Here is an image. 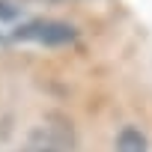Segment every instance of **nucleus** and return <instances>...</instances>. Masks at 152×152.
I'll use <instances>...</instances> for the list:
<instances>
[{"label": "nucleus", "instance_id": "f257e3e1", "mask_svg": "<svg viewBox=\"0 0 152 152\" xmlns=\"http://www.w3.org/2000/svg\"><path fill=\"white\" fill-rule=\"evenodd\" d=\"M15 36L18 39H33V42H42V45H66L78 33H75V27L60 24V21H36V24L21 27Z\"/></svg>", "mask_w": 152, "mask_h": 152}, {"label": "nucleus", "instance_id": "f03ea898", "mask_svg": "<svg viewBox=\"0 0 152 152\" xmlns=\"http://www.w3.org/2000/svg\"><path fill=\"white\" fill-rule=\"evenodd\" d=\"M113 152H149V143H146V134L137 128V125H125L119 134H116V143H113Z\"/></svg>", "mask_w": 152, "mask_h": 152}]
</instances>
